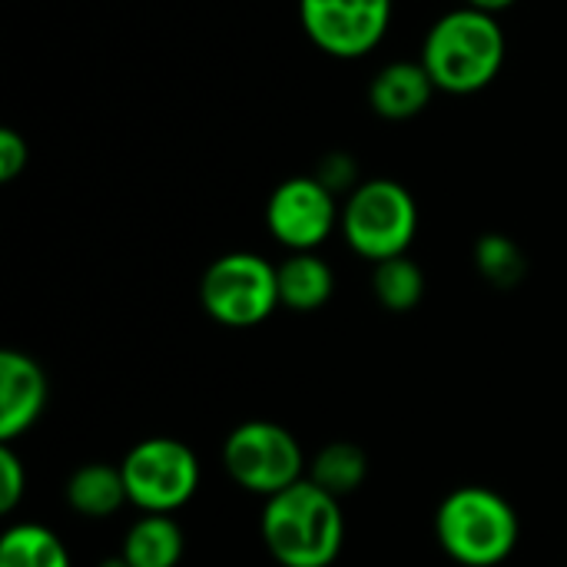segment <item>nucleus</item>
<instances>
[{
	"label": "nucleus",
	"instance_id": "nucleus-1",
	"mask_svg": "<svg viewBox=\"0 0 567 567\" xmlns=\"http://www.w3.org/2000/svg\"><path fill=\"white\" fill-rule=\"evenodd\" d=\"M259 535L279 567H332L346 545L342 502L302 478L266 498Z\"/></svg>",
	"mask_w": 567,
	"mask_h": 567
},
{
	"label": "nucleus",
	"instance_id": "nucleus-2",
	"mask_svg": "<svg viewBox=\"0 0 567 567\" xmlns=\"http://www.w3.org/2000/svg\"><path fill=\"white\" fill-rule=\"evenodd\" d=\"M419 60L439 93H482L505 66V30L495 13L455 7L429 27Z\"/></svg>",
	"mask_w": 567,
	"mask_h": 567
},
{
	"label": "nucleus",
	"instance_id": "nucleus-3",
	"mask_svg": "<svg viewBox=\"0 0 567 567\" xmlns=\"http://www.w3.org/2000/svg\"><path fill=\"white\" fill-rule=\"evenodd\" d=\"M518 515L505 495L485 485L449 492L435 512V542L462 567H498L518 548Z\"/></svg>",
	"mask_w": 567,
	"mask_h": 567
},
{
	"label": "nucleus",
	"instance_id": "nucleus-4",
	"mask_svg": "<svg viewBox=\"0 0 567 567\" xmlns=\"http://www.w3.org/2000/svg\"><path fill=\"white\" fill-rule=\"evenodd\" d=\"M339 229L349 249L372 266L395 256H409V246L419 233L415 196L389 176L362 179L342 203Z\"/></svg>",
	"mask_w": 567,
	"mask_h": 567
},
{
	"label": "nucleus",
	"instance_id": "nucleus-5",
	"mask_svg": "<svg viewBox=\"0 0 567 567\" xmlns=\"http://www.w3.org/2000/svg\"><path fill=\"white\" fill-rule=\"evenodd\" d=\"M199 306L226 329H252L282 306L279 272L259 252H226L206 266L199 279Z\"/></svg>",
	"mask_w": 567,
	"mask_h": 567
},
{
	"label": "nucleus",
	"instance_id": "nucleus-6",
	"mask_svg": "<svg viewBox=\"0 0 567 567\" xmlns=\"http://www.w3.org/2000/svg\"><path fill=\"white\" fill-rule=\"evenodd\" d=\"M223 468L249 495L262 502L292 488L306 478L309 462L302 455L299 439L279 422L252 419L236 425L223 442Z\"/></svg>",
	"mask_w": 567,
	"mask_h": 567
},
{
	"label": "nucleus",
	"instance_id": "nucleus-7",
	"mask_svg": "<svg viewBox=\"0 0 567 567\" xmlns=\"http://www.w3.org/2000/svg\"><path fill=\"white\" fill-rule=\"evenodd\" d=\"M130 505L143 515H176L199 492V458L196 452L169 435H150L136 442L120 462Z\"/></svg>",
	"mask_w": 567,
	"mask_h": 567
},
{
	"label": "nucleus",
	"instance_id": "nucleus-8",
	"mask_svg": "<svg viewBox=\"0 0 567 567\" xmlns=\"http://www.w3.org/2000/svg\"><path fill=\"white\" fill-rule=\"evenodd\" d=\"M299 23L326 56L362 60L385 40L392 0H299Z\"/></svg>",
	"mask_w": 567,
	"mask_h": 567
},
{
	"label": "nucleus",
	"instance_id": "nucleus-9",
	"mask_svg": "<svg viewBox=\"0 0 567 567\" xmlns=\"http://www.w3.org/2000/svg\"><path fill=\"white\" fill-rule=\"evenodd\" d=\"M342 219L339 196L316 176H289L266 199V229L289 252H316Z\"/></svg>",
	"mask_w": 567,
	"mask_h": 567
},
{
	"label": "nucleus",
	"instance_id": "nucleus-10",
	"mask_svg": "<svg viewBox=\"0 0 567 567\" xmlns=\"http://www.w3.org/2000/svg\"><path fill=\"white\" fill-rule=\"evenodd\" d=\"M50 382L40 362L27 352H0V445L27 435L47 409Z\"/></svg>",
	"mask_w": 567,
	"mask_h": 567
},
{
	"label": "nucleus",
	"instance_id": "nucleus-11",
	"mask_svg": "<svg viewBox=\"0 0 567 567\" xmlns=\"http://www.w3.org/2000/svg\"><path fill=\"white\" fill-rule=\"evenodd\" d=\"M435 93L439 90L429 70L422 66V60H392L375 70L369 83V106L375 116L389 123H402V120L419 116L432 103Z\"/></svg>",
	"mask_w": 567,
	"mask_h": 567
},
{
	"label": "nucleus",
	"instance_id": "nucleus-12",
	"mask_svg": "<svg viewBox=\"0 0 567 567\" xmlns=\"http://www.w3.org/2000/svg\"><path fill=\"white\" fill-rule=\"evenodd\" d=\"M66 508L86 522H103L113 518L123 505H130L126 495V482L120 465H106V462H90L80 465L63 488Z\"/></svg>",
	"mask_w": 567,
	"mask_h": 567
},
{
	"label": "nucleus",
	"instance_id": "nucleus-13",
	"mask_svg": "<svg viewBox=\"0 0 567 567\" xmlns=\"http://www.w3.org/2000/svg\"><path fill=\"white\" fill-rule=\"evenodd\" d=\"M279 302L292 312H319L336 292V272L319 252H289L279 266Z\"/></svg>",
	"mask_w": 567,
	"mask_h": 567
},
{
	"label": "nucleus",
	"instance_id": "nucleus-14",
	"mask_svg": "<svg viewBox=\"0 0 567 567\" xmlns=\"http://www.w3.org/2000/svg\"><path fill=\"white\" fill-rule=\"evenodd\" d=\"M130 567H179L186 555V535L173 515H140L120 545Z\"/></svg>",
	"mask_w": 567,
	"mask_h": 567
},
{
	"label": "nucleus",
	"instance_id": "nucleus-15",
	"mask_svg": "<svg viewBox=\"0 0 567 567\" xmlns=\"http://www.w3.org/2000/svg\"><path fill=\"white\" fill-rule=\"evenodd\" d=\"M309 482H316L322 492L332 498H349L355 495L365 478H369V455L355 442H329L309 458Z\"/></svg>",
	"mask_w": 567,
	"mask_h": 567
},
{
	"label": "nucleus",
	"instance_id": "nucleus-16",
	"mask_svg": "<svg viewBox=\"0 0 567 567\" xmlns=\"http://www.w3.org/2000/svg\"><path fill=\"white\" fill-rule=\"evenodd\" d=\"M0 567H70V555L47 525L17 522L0 538Z\"/></svg>",
	"mask_w": 567,
	"mask_h": 567
},
{
	"label": "nucleus",
	"instance_id": "nucleus-17",
	"mask_svg": "<svg viewBox=\"0 0 567 567\" xmlns=\"http://www.w3.org/2000/svg\"><path fill=\"white\" fill-rule=\"evenodd\" d=\"M372 292L382 309L389 312H412L425 296V272L415 259L395 256L385 262H375L372 269Z\"/></svg>",
	"mask_w": 567,
	"mask_h": 567
},
{
	"label": "nucleus",
	"instance_id": "nucleus-18",
	"mask_svg": "<svg viewBox=\"0 0 567 567\" xmlns=\"http://www.w3.org/2000/svg\"><path fill=\"white\" fill-rule=\"evenodd\" d=\"M475 269L495 289H515L525 279V272H528V259H525L522 246L512 236L485 233L475 243Z\"/></svg>",
	"mask_w": 567,
	"mask_h": 567
},
{
	"label": "nucleus",
	"instance_id": "nucleus-19",
	"mask_svg": "<svg viewBox=\"0 0 567 567\" xmlns=\"http://www.w3.org/2000/svg\"><path fill=\"white\" fill-rule=\"evenodd\" d=\"M27 495V468L13 445H0V512L10 515Z\"/></svg>",
	"mask_w": 567,
	"mask_h": 567
},
{
	"label": "nucleus",
	"instance_id": "nucleus-20",
	"mask_svg": "<svg viewBox=\"0 0 567 567\" xmlns=\"http://www.w3.org/2000/svg\"><path fill=\"white\" fill-rule=\"evenodd\" d=\"M326 189H332L336 196L339 193H352L362 179H359V166H355V159L349 156V153H342V150H336V153H329V156H322L319 159V169L312 173Z\"/></svg>",
	"mask_w": 567,
	"mask_h": 567
},
{
	"label": "nucleus",
	"instance_id": "nucleus-21",
	"mask_svg": "<svg viewBox=\"0 0 567 567\" xmlns=\"http://www.w3.org/2000/svg\"><path fill=\"white\" fill-rule=\"evenodd\" d=\"M27 163H30L27 140L17 130L3 126L0 130V183H13L27 169Z\"/></svg>",
	"mask_w": 567,
	"mask_h": 567
},
{
	"label": "nucleus",
	"instance_id": "nucleus-22",
	"mask_svg": "<svg viewBox=\"0 0 567 567\" xmlns=\"http://www.w3.org/2000/svg\"><path fill=\"white\" fill-rule=\"evenodd\" d=\"M468 7H475V10H485V13H502V10H508V7H515L518 0H465Z\"/></svg>",
	"mask_w": 567,
	"mask_h": 567
},
{
	"label": "nucleus",
	"instance_id": "nucleus-23",
	"mask_svg": "<svg viewBox=\"0 0 567 567\" xmlns=\"http://www.w3.org/2000/svg\"><path fill=\"white\" fill-rule=\"evenodd\" d=\"M96 567H130V565L123 561V555H116V558H106V561H100Z\"/></svg>",
	"mask_w": 567,
	"mask_h": 567
}]
</instances>
